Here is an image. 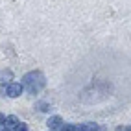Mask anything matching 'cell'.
<instances>
[{
    "label": "cell",
    "instance_id": "1",
    "mask_svg": "<svg viewBox=\"0 0 131 131\" xmlns=\"http://www.w3.org/2000/svg\"><path fill=\"white\" fill-rule=\"evenodd\" d=\"M24 85L28 87V91H30V94H37L39 92V89L42 85H45V78H42V74L41 72H30V74H26L24 76Z\"/></svg>",
    "mask_w": 131,
    "mask_h": 131
},
{
    "label": "cell",
    "instance_id": "2",
    "mask_svg": "<svg viewBox=\"0 0 131 131\" xmlns=\"http://www.w3.org/2000/svg\"><path fill=\"white\" fill-rule=\"evenodd\" d=\"M22 91H24V85L15 83V81H11L9 85H2V89H0L2 96H9V98H19L22 94Z\"/></svg>",
    "mask_w": 131,
    "mask_h": 131
},
{
    "label": "cell",
    "instance_id": "3",
    "mask_svg": "<svg viewBox=\"0 0 131 131\" xmlns=\"http://www.w3.org/2000/svg\"><path fill=\"white\" fill-rule=\"evenodd\" d=\"M46 126L50 127V131H57V129H63V118L61 116H50L48 122H46Z\"/></svg>",
    "mask_w": 131,
    "mask_h": 131
},
{
    "label": "cell",
    "instance_id": "4",
    "mask_svg": "<svg viewBox=\"0 0 131 131\" xmlns=\"http://www.w3.org/2000/svg\"><path fill=\"white\" fill-rule=\"evenodd\" d=\"M13 81V72L9 68H4V70H0V85H9Z\"/></svg>",
    "mask_w": 131,
    "mask_h": 131
},
{
    "label": "cell",
    "instance_id": "5",
    "mask_svg": "<svg viewBox=\"0 0 131 131\" xmlns=\"http://www.w3.org/2000/svg\"><path fill=\"white\" fill-rule=\"evenodd\" d=\"M19 124H20V120L17 118L15 115H11V116H6V124H4V126H7L9 129H15Z\"/></svg>",
    "mask_w": 131,
    "mask_h": 131
},
{
    "label": "cell",
    "instance_id": "6",
    "mask_svg": "<svg viewBox=\"0 0 131 131\" xmlns=\"http://www.w3.org/2000/svg\"><path fill=\"white\" fill-rule=\"evenodd\" d=\"M80 129H81V131H98V126L92 124V122H87V124L80 126Z\"/></svg>",
    "mask_w": 131,
    "mask_h": 131
},
{
    "label": "cell",
    "instance_id": "7",
    "mask_svg": "<svg viewBox=\"0 0 131 131\" xmlns=\"http://www.w3.org/2000/svg\"><path fill=\"white\" fill-rule=\"evenodd\" d=\"M13 131H28V126H26V124H19Z\"/></svg>",
    "mask_w": 131,
    "mask_h": 131
},
{
    "label": "cell",
    "instance_id": "8",
    "mask_svg": "<svg viewBox=\"0 0 131 131\" xmlns=\"http://www.w3.org/2000/svg\"><path fill=\"white\" fill-rule=\"evenodd\" d=\"M4 124H6V116L0 113V126H4Z\"/></svg>",
    "mask_w": 131,
    "mask_h": 131
},
{
    "label": "cell",
    "instance_id": "9",
    "mask_svg": "<svg viewBox=\"0 0 131 131\" xmlns=\"http://www.w3.org/2000/svg\"><path fill=\"white\" fill-rule=\"evenodd\" d=\"M127 131H131V127H127Z\"/></svg>",
    "mask_w": 131,
    "mask_h": 131
}]
</instances>
